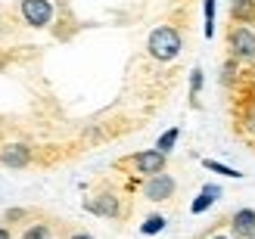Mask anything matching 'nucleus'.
<instances>
[{"mask_svg": "<svg viewBox=\"0 0 255 239\" xmlns=\"http://www.w3.org/2000/svg\"><path fill=\"white\" fill-rule=\"evenodd\" d=\"M149 56L152 59H159V62H171L177 53H181V34H177L171 25H162V28H156L149 34Z\"/></svg>", "mask_w": 255, "mask_h": 239, "instance_id": "f257e3e1", "label": "nucleus"}, {"mask_svg": "<svg viewBox=\"0 0 255 239\" xmlns=\"http://www.w3.org/2000/svg\"><path fill=\"white\" fill-rule=\"evenodd\" d=\"M227 50H231V59L237 62L255 59V31L249 25H234L231 34H227Z\"/></svg>", "mask_w": 255, "mask_h": 239, "instance_id": "f03ea898", "label": "nucleus"}, {"mask_svg": "<svg viewBox=\"0 0 255 239\" xmlns=\"http://www.w3.org/2000/svg\"><path fill=\"white\" fill-rule=\"evenodd\" d=\"M143 196L149 202H165V199L174 196V180L168 174H152V177L143 183Z\"/></svg>", "mask_w": 255, "mask_h": 239, "instance_id": "7ed1b4c3", "label": "nucleus"}, {"mask_svg": "<svg viewBox=\"0 0 255 239\" xmlns=\"http://www.w3.org/2000/svg\"><path fill=\"white\" fill-rule=\"evenodd\" d=\"M22 16L28 25L41 28V25H47L50 16H53V6H50V0H22Z\"/></svg>", "mask_w": 255, "mask_h": 239, "instance_id": "20e7f679", "label": "nucleus"}, {"mask_svg": "<svg viewBox=\"0 0 255 239\" xmlns=\"http://www.w3.org/2000/svg\"><path fill=\"white\" fill-rule=\"evenodd\" d=\"M134 168H137L140 174H146V177H152V174H162V171H165V153H159V149L137 153V156H134Z\"/></svg>", "mask_w": 255, "mask_h": 239, "instance_id": "39448f33", "label": "nucleus"}, {"mask_svg": "<svg viewBox=\"0 0 255 239\" xmlns=\"http://www.w3.org/2000/svg\"><path fill=\"white\" fill-rule=\"evenodd\" d=\"M231 233L237 239H249L255 233V208H240L231 218Z\"/></svg>", "mask_w": 255, "mask_h": 239, "instance_id": "423d86ee", "label": "nucleus"}, {"mask_svg": "<svg viewBox=\"0 0 255 239\" xmlns=\"http://www.w3.org/2000/svg\"><path fill=\"white\" fill-rule=\"evenodd\" d=\"M0 161L9 165V168H25L31 161V149L25 143H9V146L0 149Z\"/></svg>", "mask_w": 255, "mask_h": 239, "instance_id": "0eeeda50", "label": "nucleus"}, {"mask_svg": "<svg viewBox=\"0 0 255 239\" xmlns=\"http://www.w3.org/2000/svg\"><path fill=\"white\" fill-rule=\"evenodd\" d=\"M87 211H94V215H100V218H116L119 215V199L103 193V196H97L94 202H87Z\"/></svg>", "mask_w": 255, "mask_h": 239, "instance_id": "6e6552de", "label": "nucleus"}, {"mask_svg": "<svg viewBox=\"0 0 255 239\" xmlns=\"http://www.w3.org/2000/svg\"><path fill=\"white\" fill-rule=\"evenodd\" d=\"M234 22L237 25H249L255 22V0H234Z\"/></svg>", "mask_w": 255, "mask_h": 239, "instance_id": "1a4fd4ad", "label": "nucleus"}, {"mask_svg": "<svg viewBox=\"0 0 255 239\" xmlns=\"http://www.w3.org/2000/svg\"><path fill=\"white\" fill-rule=\"evenodd\" d=\"M209 171H215V174H221V177H240V171L237 168H231V165H221V161H215V159H206L202 161Z\"/></svg>", "mask_w": 255, "mask_h": 239, "instance_id": "9d476101", "label": "nucleus"}, {"mask_svg": "<svg viewBox=\"0 0 255 239\" xmlns=\"http://www.w3.org/2000/svg\"><path fill=\"white\" fill-rule=\"evenodd\" d=\"M177 137H181V131H177V128H171L168 134H162L159 137V143H156V149H159V153H168V149L177 143Z\"/></svg>", "mask_w": 255, "mask_h": 239, "instance_id": "9b49d317", "label": "nucleus"}, {"mask_svg": "<svg viewBox=\"0 0 255 239\" xmlns=\"http://www.w3.org/2000/svg\"><path fill=\"white\" fill-rule=\"evenodd\" d=\"M140 230H143L146 236H152V233H162V230H165V218H162V215H152V218H146V224H143Z\"/></svg>", "mask_w": 255, "mask_h": 239, "instance_id": "f8f14e48", "label": "nucleus"}, {"mask_svg": "<svg viewBox=\"0 0 255 239\" xmlns=\"http://www.w3.org/2000/svg\"><path fill=\"white\" fill-rule=\"evenodd\" d=\"M22 239H50V227L47 224H34V227H28L22 233Z\"/></svg>", "mask_w": 255, "mask_h": 239, "instance_id": "ddd939ff", "label": "nucleus"}, {"mask_svg": "<svg viewBox=\"0 0 255 239\" xmlns=\"http://www.w3.org/2000/svg\"><path fill=\"white\" fill-rule=\"evenodd\" d=\"M243 131L255 137V99H252V103L246 106V112H243Z\"/></svg>", "mask_w": 255, "mask_h": 239, "instance_id": "4468645a", "label": "nucleus"}, {"mask_svg": "<svg viewBox=\"0 0 255 239\" xmlns=\"http://www.w3.org/2000/svg\"><path fill=\"white\" fill-rule=\"evenodd\" d=\"M212 202H215V196H209V193H199V196H196V202L190 205V211H193V215H202V211H206Z\"/></svg>", "mask_w": 255, "mask_h": 239, "instance_id": "2eb2a0df", "label": "nucleus"}, {"mask_svg": "<svg viewBox=\"0 0 255 239\" xmlns=\"http://www.w3.org/2000/svg\"><path fill=\"white\" fill-rule=\"evenodd\" d=\"M206 37H212L215 34V0H206Z\"/></svg>", "mask_w": 255, "mask_h": 239, "instance_id": "dca6fc26", "label": "nucleus"}, {"mask_svg": "<svg viewBox=\"0 0 255 239\" xmlns=\"http://www.w3.org/2000/svg\"><path fill=\"white\" fill-rule=\"evenodd\" d=\"M190 87H193V93L202 90V69H193V78H190Z\"/></svg>", "mask_w": 255, "mask_h": 239, "instance_id": "f3484780", "label": "nucleus"}, {"mask_svg": "<svg viewBox=\"0 0 255 239\" xmlns=\"http://www.w3.org/2000/svg\"><path fill=\"white\" fill-rule=\"evenodd\" d=\"M202 193H209V196H215V199L221 196V190H218V186H215V183H206V186H202Z\"/></svg>", "mask_w": 255, "mask_h": 239, "instance_id": "a211bd4d", "label": "nucleus"}, {"mask_svg": "<svg viewBox=\"0 0 255 239\" xmlns=\"http://www.w3.org/2000/svg\"><path fill=\"white\" fill-rule=\"evenodd\" d=\"M69 239H94L91 233H75V236H69Z\"/></svg>", "mask_w": 255, "mask_h": 239, "instance_id": "6ab92c4d", "label": "nucleus"}, {"mask_svg": "<svg viewBox=\"0 0 255 239\" xmlns=\"http://www.w3.org/2000/svg\"><path fill=\"white\" fill-rule=\"evenodd\" d=\"M0 239H9V230H0Z\"/></svg>", "mask_w": 255, "mask_h": 239, "instance_id": "aec40b11", "label": "nucleus"}, {"mask_svg": "<svg viewBox=\"0 0 255 239\" xmlns=\"http://www.w3.org/2000/svg\"><path fill=\"white\" fill-rule=\"evenodd\" d=\"M209 239H231V236H221V233H215V236H209Z\"/></svg>", "mask_w": 255, "mask_h": 239, "instance_id": "412c9836", "label": "nucleus"}, {"mask_svg": "<svg viewBox=\"0 0 255 239\" xmlns=\"http://www.w3.org/2000/svg\"><path fill=\"white\" fill-rule=\"evenodd\" d=\"M249 239H255V233H252V236H249Z\"/></svg>", "mask_w": 255, "mask_h": 239, "instance_id": "4be33fe9", "label": "nucleus"}]
</instances>
